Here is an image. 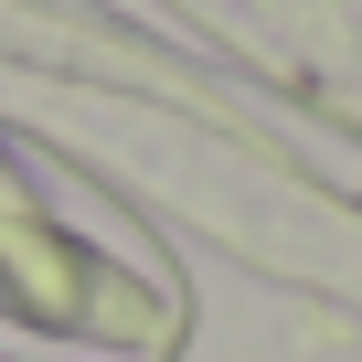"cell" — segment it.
Masks as SVG:
<instances>
[{"mask_svg": "<svg viewBox=\"0 0 362 362\" xmlns=\"http://www.w3.org/2000/svg\"><path fill=\"white\" fill-rule=\"evenodd\" d=\"M0 309L64 341H96V351H139V362L181 351V288L86 245L11 149H0Z\"/></svg>", "mask_w": 362, "mask_h": 362, "instance_id": "1", "label": "cell"}]
</instances>
